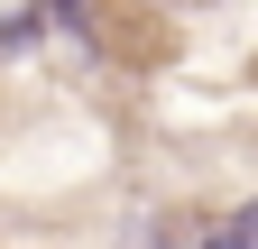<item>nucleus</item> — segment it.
I'll return each instance as SVG.
<instances>
[{
    "instance_id": "nucleus-1",
    "label": "nucleus",
    "mask_w": 258,
    "mask_h": 249,
    "mask_svg": "<svg viewBox=\"0 0 258 249\" xmlns=\"http://www.w3.org/2000/svg\"><path fill=\"white\" fill-rule=\"evenodd\" d=\"M37 37H46V0H28V10L0 19V55H19V46H37Z\"/></svg>"
},
{
    "instance_id": "nucleus-2",
    "label": "nucleus",
    "mask_w": 258,
    "mask_h": 249,
    "mask_svg": "<svg viewBox=\"0 0 258 249\" xmlns=\"http://www.w3.org/2000/svg\"><path fill=\"white\" fill-rule=\"evenodd\" d=\"M203 249H258V231H249V222H221V231H212Z\"/></svg>"
},
{
    "instance_id": "nucleus-3",
    "label": "nucleus",
    "mask_w": 258,
    "mask_h": 249,
    "mask_svg": "<svg viewBox=\"0 0 258 249\" xmlns=\"http://www.w3.org/2000/svg\"><path fill=\"white\" fill-rule=\"evenodd\" d=\"M83 10L92 0H46V28H83Z\"/></svg>"
},
{
    "instance_id": "nucleus-4",
    "label": "nucleus",
    "mask_w": 258,
    "mask_h": 249,
    "mask_svg": "<svg viewBox=\"0 0 258 249\" xmlns=\"http://www.w3.org/2000/svg\"><path fill=\"white\" fill-rule=\"evenodd\" d=\"M240 222H249V231H258V203H249V212H240Z\"/></svg>"
}]
</instances>
